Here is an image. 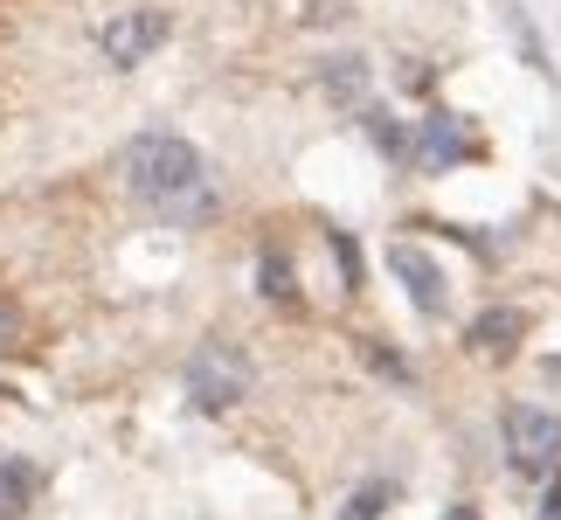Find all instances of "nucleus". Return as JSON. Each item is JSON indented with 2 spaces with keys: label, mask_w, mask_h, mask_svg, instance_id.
<instances>
[{
  "label": "nucleus",
  "mask_w": 561,
  "mask_h": 520,
  "mask_svg": "<svg viewBox=\"0 0 561 520\" xmlns=\"http://www.w3.org/2000/svg\"><path fill=\"white\" fill-rule=\"evenodd\" d=\"M118 167H125V188H133L153 215H167V223H202L215 208L202 154H194L187 139H174V133H139L125 146Z\"/></svg>",
  "instance_id": "f257e3e1"
},
{
  "label": "nucleus",
  "mask_w": 561,
  "mask_h": 520,
  "mask_svg": "<svg viewBox=\"0 0 561 520\" xmlns=\"http://www.w3.org/2000/svg\"><path fill=\"white\" fill-rule=\"evenodd\" d=\"M187 396L194 409H236L250 396V361H243V347H229V340H202L187 354Z\"/></svg>",
  "instance_id": "f03ea898"
},
{
  "label": "nucleus",
  "mask_w": 561,
  "mask_h": 520,
  "mask_svg": "<svg viewBox=\"0 0 561 520\" xmlns=\"http://www.w3.org/2000/svg\"><path fill=\"white\" fill-rule=\"evenodd\" d=\"M506 465L527 472V479H548V472L561 465V417L554 409H506Z\"/></svg>",
  "instance_id": "7ed1b4c3"
},
{
  "label": "nucleus",
  "mask_w": 561,
  "mask_h": 520,
  "mask_svg": "<svg viewBox=\"0 0 561 520\" xmlns=\"http://www.w3.org/2000/svg\"><path fill=\"white\" fill-rule=\"evenodd\" d=\"M167 29H174V21H167L160 8H133V14H118V21H104V35H98V49L118 63V70H133V63H146L167 42Z\"/></svg>",
  "instance_id": "20e7f679"
},
{
  "label": "nucleus",
  "mask_w": 561,
  "mask_h": 520,
  "mask_svg": "<svg viewBox=\"0 0 561 520\" xmlns=\"http://www.w3.org/2000/svg\"><path fill=\"white\" fill-rule=\"evenodd\" d=\"M479 154V139H471V125L465 118H423V133H416V160L430 167V173H444V167H458V160H471Z\"/></svg>",
  "instance_id": "39448f33"
},
{
  "label": "nucleus",
  "mask_w": 561,
  "mask_h": 520,
  "mask_svg": "<svg viewBox=\"0 0 561 520\" xmlns=\"http://www.w3.org/2000/svg\"><path fill=\"white\" fill-rule=\"evenodd\" d=\"M388 264H396V278L409 285V298H416L423 313H444V271L430 264L416 244H396V250H388Z\"/></svg>",
  "instance_id": "423d86ee"
},
{
  "label": "nucleus",
  "mask_w": 561,
  "mask_h": 520,
  "mask_svg": "<svg viewBox=\"0 0 561 520\" xmlns=\"http://www.w3.org/2000/svg\"><path fill=\"white\" fill-rule=\"evenodd\" d=\"M35 500V465H21V459H0V520H14L21 507Z\"/></svg>",
  "instance_id": "0eeeda50"
},
{
  "label": "nucleus",
  "mask_w": 561,
  "mask_h": 520,
  "mask_svg": "<svg viewBox=\"0 0 561 520\" xmlns=\"http://www.w3.org/2000/svg\"><path fill=\"white\" fill-rule=\"evenodd\" d=\"M327 91L340 104H360V98H368V63H360V56H333L327 63Z\"/></svg>",
  "instance_id": "6e6552de"
},
{
  "label": "nucleus",
  "mask_w": 561,
  "mask_h": 520,
  "mask_svg": "<svg viewBox=\"0 0 561 520\" xmlns=\"http://www.w3.org/2000/svg\"><path fill=\"white\" fill-rule=\"evenodd\" d=\"M513 334H527V313H485V319H471V347H492V354H500V347H513Z\"/></svg>",
  "instance_id": "1a4fd4ad"
},
{
  "label": "nucleus",
  "mask_w": 561,
  "mask_h": 520,
  "mask_svg": "<svg viewBox=\"0 0 561 520\" xmlns=\"http://www.w3.org/2000/svg\"><path fill=\"white\" fill-rule=\"evenodd\" d=\"M381 507H388V486H360L347 500V520H381Z\"/></svg>",
  "instance_id": "9d476101"
},
{
  "label": "nucleus",
  "mask_w": 561,
  "mask_h": 520,
  "mask_svg": "<svg viewBox=\"0 0 561 520\" xmlns=\"http://www.w3.org/2000/svg\"><path fill=\"white\" fill-rule=\"evenodd\" d=\"M14 347H21V313L0 298V354H14Z\"/></svg>",
  "instance_id": "9b49d317"
},
{
  "label": "nucleus",
  "mask_w": 561,
  "mask_h": 520,
  "mask_svg": "<svg viewBox=\"0 0 561 520\" xmlns=\"http://www.w3.org/2000/svg\"><path fill=\"white\" fill-rule=\"evenodd\" d=\"M444 520H479V513H471V507H450V513H444Z\"/></svg>",
  "instance_id": "f8f14e48"
},
{
  "label": "nucleus",
  "mask_w": 561,
  "mask_h": 520,
  "mask_svg": "<svg viewBox=\"0 0 561 520\" xmlns=\"http://www.w3.org/2000/svg\"><path fill=\"white\" fill-rule=\"evenodd\" d=\"M548 520H561V493H554V500H548Z\"/></svg>",
  "instance_id": "ddd939ff"
}]
</instances>
